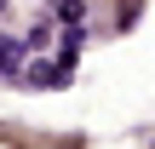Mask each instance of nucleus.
Returning <instances> with one entry per match:
<instances>
[{
    "mask_svg": "<svg viewBox=\"0 0 155 149\" xmlns=\"http://www.w3.org/2000/svg\"><path fill=\"white\" fill-rule=\"evenodd\" d=\"M29 63V40L23 34H0V75H17Z\"/></svg>",
    "mask_w": 155,
    "mask_h": 149,
    "instance_id": "1",
    "label": "nucleus"
}]
</instances>
